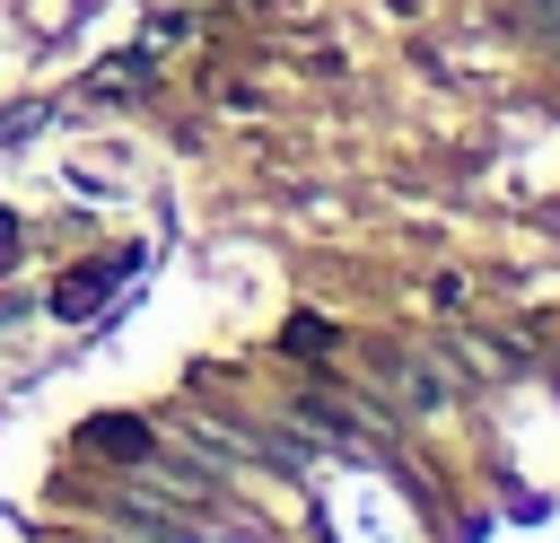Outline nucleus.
Wrapping results in <instances>:
<instances>
[{
	"mask_svg": "<svg viewBox=\"0 0 560 543\" xmlns=\"http://www.w3.org/2000/svg\"><path fill=\"white\" fill-rule=\"evenodd\" d=\"M88 447H96V455H122V464H140V455H149V429H140L131 412H105V420H88Z\"/></svg>",
	"mask_w": 560,
	"mask_h": 543,
	"instance_id": "obj_2",
	"label": "nucleus"
},
{
	"mask_svg": "<svg viewBox=\"0 0 560 543\" xmlns=\"http://www.w3.org/2000/svg\"><path fill=\"white\" fill-rule=\"evenodd\" d=\"M289 350H332V324H324V315H298V324H289Z\"/></svg>",
	"mask_w": 560,
	"mask_h": 543,
	"instance_id": "obj_3",
	"label": "nucleus"
},
{
	"mask_svg": "<svg viewBox=\"0 0 560 543\" xmlns=\"http://www.w3.org/2000/svg\"><path fill=\"white\" fill-rule=\"evenodd\" d=\"M9 254H18V219L0 210V263H9Z\"/></svg>",
	"mask_w": 560,
	"mask_h": 543,
	"instance_id": "obj_4",
	"label": "nucleus"
},
{
	"mask_svg": "<svg viewBox=\"0 0 560 543\" xmlns=\"http://www.w3.org/2000/svg\"><path fill=\"white\" fill-rule=\"evenodd\" d=\"M131 263H140V254H114V263H79V280H61V289H52V315H88V307H105V298L131 280Z\"/></svg>",
	"mask_w": 560,
	"mask_h": 543,
	"instance_id": "obj_1",
	"label": "nucleus"
}]
</instances>
